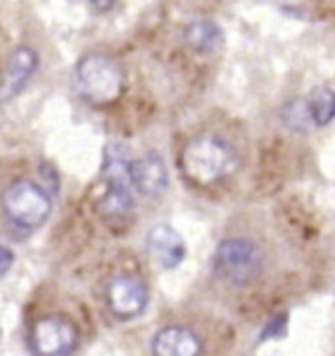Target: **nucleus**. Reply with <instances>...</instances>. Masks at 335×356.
<instances>
[{"mask_svg":"<svg viewBox=\"0 0 335 356\" xmlns=\"http://www.w3.org/2000/svg\"><path fill=\"white\" fill-rule=\"evenodd\" d=\"M214 273L231 286H247L263 273L261 249L251 239H226L214 254Z\"/></svg>","mask_w":335,"mask_h":356,"instance_id":"7ed1b4c3","label":"nucleus"},{"mask_svg":"<svg viewBox=\"0 0 335 356\" xmlns=\"http://www.w3.org/2000/svg\"><path fill=\"white\" fill-rule=\"evenodd\" d=\"M147 251L153 257L161 268L173 270L182 262L187 254V247L180 237V233L175 231L171 225L159 223L147 233Z\"/></svg>","mask_w":335,"mask_h":356,"instance_id":"6e6552de","label":"nucleus"},{"mask_svg":"<svg viewBox=\"0 0 335 356\" xmlns=\"http://www.w3.org/2000/svg\"><path fill=\"white\" fill-rule=\"evenodd\" d=\"M151 350L157 356H194L200 355L202 343L194 331L187 327L171 325L161 329L157 335L153 337Z\"/></svg>","mask_w":335,"mask_h":356,"instance_id":"1a4fd4ad","label":"nucleus"},{"mask_svg":"<svg viewBox=\"0 0 335 356\" xmlns=\"http://www.w3.org/2000/svg\"><path fill=\"white\" fill-rule=\"evenodd\" d=\"M2 208L6 218L24 229H36L45 223L52 213V198L49 194L30 180L14 182L4 192Z\"/></svg>","mask_w":335,"mask_h":356,"instance_id":"20e7f679","label":"nucleus"},{"mask_svg":"<svg viewBox=\"0 0 335 356\" xmlns=\"http://www.w3.org/2000/svg\"><path fill=\"white\" fill-rule=\"evenodd\" d=\"M185 40L190 49L202 55H210L224 45V32L214 20H196L189 24V28L185 30Z\"/></svg>","mask_w":335,"mask_h":356,"instance_id":"9b49d317","label":"nucleus"},{"mask_svg":"<svg viewBox=\"0 0 335 356\" xmlns=\"http://www.w3.org/2000/svg\"><path fill=\"white\" fill-rule=\"evenodd\" d=\"M12 264H14V252L8 247L0 245V278L10 270Z\"/></svg>","mask_w":335,"mask_h":356,"instance_id":"dca6fc26","label":"nucleus"},{"mask_svg":"<svg viewBox=\"0 0 335 356\" xmlns=\"http://www.w3.org/2000/svg\"><path fill=\"white\" fill-rule=\"evenodd\" d=\"M286 335V315H279L274 317L272 321H269V325L263 329L261 341H267V339H279V337Z\"/></svg>","mask_w":335,"mask_h":356,"instance_id":"2eb2a0df","label":"nucleus"},{"mask_svg":"<svg viewBox=\"0 0 335 356\" xmlns=\"http://www.w3.org/2000/svg\"><path fill=\"white\" fill-rule=\"evenodd\" d=\"M38 65H40V59L30 47H18L12 53L8 73H6V84H4V96L12 98L18 95L30 81V76L36 73Z\"/></svg>","mask_w":335,"mask_h":356,"instance_id":"9d476101","label":"nucleus"},{"mask_svg":"<svg viewBox=\"0 0 335 356\" xmlns=\"http://www.w3.org/2000/svg\"><path fill=\"white\" fill-rule=\"evenodd\" d=\"M126 175L130 182L146 196H157L169 186V170L165 159L159 153H146L143 157L127 161Z\"/></svg>","mask_w":335,"mask_h":356,"instance_id":"423d86ee","label":"nucleus"},{"mask_svg":"<svg viewBox=\"0 0 335 356\" xmlns=\"http://www.w3.org/2000/svg\"><path fill=\"white\" fill-rule=\"evenodd\" d=\"M306 106H308V112H310V118H312V124H315V126L324 127L334 120L335 104L332 88H327V86L315 88L312 96L308 98Z\"/></svg>","mask_w":335,"mask_h":356,"instance_id":"f8f14e48","label":"nucleus"},{"mask_svg":"<svg viewBox=\"0 0 335 356\" xmlns=\"http://www.w3.org/2000/svg\"><path fill=\"white\" fill-rule=\"evenodd\" d=\"M132 208H134V200L130 196L127 186H124L120 180L112 182L106 198L100 204V210L104 213H124V211L132 210Z\"/></svg>","mask_w":335,"mask_h":356,"instance_id":"ddd939ff","label":"nucleus"},{"mask_svg":"<svg viewBox=\"0 0 335 356\" xmlns=\"http://www.w3.org/2000/svg\"><path fill=\"white\" fill-rule=\"evenodd\" d=\"M88 2L95 6L96 10H100V12L110 10V8L114 6V0H88Z\"/></svg>","mask_w":335,"mask_h":356,"instance_id":"f3484780","label":"nucleus"},{"mask_svg":"<svg viewBox=\"0 0 335 356\" xmlns=\"http://www.w3.org/2000/svg\"><path fill=\"white\" fill-rule=\"evenodd\" d=\"M312 124V118L308 112V106L306 102H293V104L286 108V126H290L296 131H304L308 129Z\"/></svg>","mask_w":335,"mask_h":356,"instance_id":"4468645a","label":"nucleus"},{"mask_svg":"<svg viewBox=\"0 0 335 356\" xmlns=\"http://www.w3.org/2000/svg\"><path fill=\"white\" fill-rule=\"evenodd\" d=\"M185 177L196 184H214L240 167L235 149L218 136H198L187 143L180 155Z\"/></svg>","mask_w":335,"mask_h":356,"instance_id":"f257e3e1","label":"nucleus"},{"mask_svg":"<svg viewBox=\"0 0 335 356\" xmlns=\"http://www.w3.org/2000/svg\"><path fill=\"white\" fill-rule=\"evenodd\" d=\"M77 84L84 98L95 104H112L122 96L124 73L112 57L91 53L77 65Z\"/></svg>","mask_w":335,"mask_h":356,"instance_id":"f03ea898","label":"nucleus"},{"mask_svg":"<svg viewBox=\"0 0 335 356\" xmlns=\"http://www.w3.org/2000/svg\"><path fill=\"white\" fill-rule=\"evenodd\" d=\"M106 298L112 314L124 321L141 315L147 307V288L143 282L130 276H120L112 280Z\"/></svg>","mask_w":335,"mask_h":356,"instance_id":"0eeeda50","label":"nucleus"},{"mask_svg":"<svg viewBox=\"0 0 335 356\" xmlns=\"http://www.w3.org/2000/svg\"><path fill=\"white\" fill-rule=\"evenodd\" d=\"M79 346V331L63 317H43L33 325L32 348L42 356H65Z\"/></svg>","mask_w":335,"mask_h":356,"instance_id":"39448f33","label":"nucleus"}]
</instances>
